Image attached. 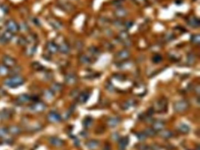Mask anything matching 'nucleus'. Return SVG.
Segmentation results:
<instances>
[{
	"label": "nucleus",
	"mask_w": 200,
	"mask_h": 150,
	"mask_svg": "<svg viewBox=\"0 0 200 150\" xmlns=\"http://www.w3.org/2000/svg\"><path fill=\"white\" fill-rule=\"evenodd\" d=\"M61 8H62L63 10H65L66 11H70L72 10V6L70 5V4L68 3H63L61 4Z\"/></svg>",
	"instance_id": "35"
},
{
	"label": "nucleus",
	"mask_w": 200,
	"mask_h": 150,
	"mask_svg": "<svg viewBox=\"0 0 200 150\" xmlns=\"http://www.w3.org/2000/svg\"><path fill=\"white\" fill-rule=\"evenodd\" d=\"M31 109L32 111L35 112L40 113L44 111V110H45L46 105L45 104V103H44L43 102L39 101V102L35 103V104L32 105V106L31 107Z\"/></svg>",
	"instance_id": "7"
},
{
	"label": "nucleus",
	"mask_w": 200,
	"mask_h": 150,
	"mask_svg": "<svg viewBox=\"0 0 200 150\" xmlns=\"http://www.w3.org/2000/svg\"><path fill=\"white\" fill-rule=\"evenodd\" d=\"M128 56H129V53H128V52L126 51V50H123V51L120 52L118 54L119 58L121 59H125L127 58Z\"/></svg>",
	"instance_id": "31"
},
{
	"label": "nucleus",
	"mask_w": 200,
	"mask_h": 150,
	"mask_svg": "<svg viewBox=\"0 0 200 150\" xmlns=\"http://www.w3.org/2000/svg\"><path fill=\"white\" fill-rule=\"evenodd\" d=\"M37 51V47L34 45L31 46L26 48L25 50V54L28 56H32Z\"/></svg>",
	"instance_id": "22"
},
{
	"label": "nucleus",
	"mask_w": 200,
	"mask_h": 150,
	"mask_svg": "<svg viewBox=\"0 0 200 150\" xmlns=\"http://www.w3.org/2000/svg\"><path fill=\"white\" fill-rule=\"evenodd\" d=\"M46 49L52 54H55L58 51V46L54 42H48L46 44Z\"/></svg>",
	"instance_id": "9"
},
{
	"label": "nucleus",
	"mask_w": 200,
	"mask_h": 150,
	"mask_svg": "<svg viewBox=\"0 0 200 150\" xmlns=\"http://www.w3.org/2000/svg\"><path fill=\"white\" fill-rule=\"evenodd\" d=\"M112 138L113 140H118L119 139V135L117 133H113L112 135Z\"/></svg>",
	"instance_id": "43"
},
{
	"label": "nucleus",
	"mask_w": 200,
	"mask_h": 150,
	"mask_svg": "<svg viewBox=\"0 0 200 150\" xmlns=\"http://www.w3.org/2000/svg\"><path fill=\"white\" fill-rule=\"evenodd\" d=\"M93 124V118L91 117H86L85 120H83V124L84 126L86 128L90 127L92 124Z\"/></svg>",
	"instance_id": "29"
},
{
	"label": "nucleus",
	"mask_w": 200,
	"mask_h": 150,
	"mask_svg": "<svg viewBox=\"0 0 200 150\" xmlns=\"http://www.w3.org/2000/svg\"><path fill=\"white\" fill-rule=\"evenodd\" d=\"M167 101L165 99L159 100L155 106V109L159 112L164 111L167 109Z\"/></svg>",
	"instance_id": "6"
},
{
	"label": "nucleus",
	"mask_w": 200,
	"mask_h": 150,
	"mask_svg": "<svg viewBox=\"0 0 200 150\" xmlns=\"http://www.w3.org/2000/svg\"><path fill=\"white\" fill-rule=\"evenodd\" d=\"M165 126V124L163 121L157 120L153 123L152 127L155 131H159L161 130H163Z\"/></svg>",
	"instance_id": "11"
},
{
	"label": "nucleus",
	"mask_w": 200,
	"mask_h": 150,
	"mask_svg": "<svg viewBox=\"0 0 200 150\" xmlns=\"http://www.w3.org/2000/svg\"><path fill=\"white\" fill-rule=\"evenodd\" d=\"M65 81L69 85H73L76 82L77 78L74 74L69 73L65 76Z\"/></svg>",
	"instance_id": "14"
},
{
	"label": "nucleus",
	"mask_w": 200,
	"mask_h": 150,
	"mask_svg": "<svg viewBox=\"0 0 200 150\" xmlns=\"http://www.w3.org/2000/svg\"><path fill=\"white\" fill-rule=\"evenodd\" d=\"M144 134H146V136L147 137H154L155 135H156V131L153 129H151V128H147V129H145L144 131Z\"/></svg>",
	"instance_id": "25"
},
{
	"label": "nucleus",
	"mask_w": 200,
	"mask_h": 150,
	"mask_svg": "<svg viewBox=\"0 0 200 150\" xmlns=\"http://www.w3.org/2000/svg\"><path fill=\"white\" fill-rule=\"evenodd\" d=\"M160 148L159 146H158L157 145H153V147L151 148V150H159Z\"/></svg>",
	"instance_id": "47"
},
{
	"label": "nucleus",
	"mask_w": 200,
	"mask_h": 150,
	"mask_svg": "<svg viewBox=\"0 0 200 150\" xmlns=\"http://www.w3.org/2000/svg\"><path fill=\"white\" fill-rule=\"evenodd\" d=\"M134 101H133L132 100H129L126 101V103H124V104L122 106V107L124 108V109H128V108H130V107L133 106L134 105Z\"/></svg>",
	"instance_id": "32"
},
{
	"label": "nucleus",
	"mask_w": 200,
	"mask_h": 150,
	"mask_svg": "<svg viewBox=\"0 0 200 150\" xmlns=\"http://www.w3.org/2000/svg\"><path fill=\"white\" fill-rule=\"evenodd\" d=\"M30 99H31L30 96L28 95V94H22L18 96L17 100L19 103H24L27 102V101H28L29 100H30Z\"/></svg>",
	"instance_id": "23"
},
{
	"label": "nucleus",
	"mask_w": 200,
	"mask_h": 150,
	"mask_svg": "<svg viewBox=\"0 0 200 150\" xmlns=\"http://www.w3.org/2000/svg\"><path fill=\"white\" fill-rule=\"evenodd\" d=\"M6 27L7 28V30L10 31L13 34L16 33L19 29V26L18 25V24L13 19H9L6 21Z\"/></svg>",
	"instance_id": "3"
},
{
	"label": "nucleus",
	"mask_w": 200,
	"mask_h": 150,
	"mask_svg": "<svg viewBox=\"0 0 200 150\" xmlns=\"http://www.w3.org/2000/svg\"><path fill=\"white\" fill-rule=\"evenodd\" d=\"M21 70L22 69L20 66H15L12 67V69L10 70L9 73L12 75V76H17V75H18L19 73L21 72Z\"/></svg>",
	"instance_id": "26"
},
{
	"label": "nucleus",
	"mask_w": 200,
	"mask_h": 150,
	"mask_svg": "<svg viewBox=\"0 0 200 150\" xmlns=\"http://www.w3.org/2000/svg\"><path fill=\"white\" fill-rule=\"evenodd\" d=\"M9 69L4 65H0V76H5L9 73Z\"/></svg>",
	"instance_id": "28"
},
{
	"label": "nucleus",
	"mask_w": 200,
	"mask_h": 150,
	"mask_svg": "<svg viewBox=\"0 0 200 150\" xmlns=\"http://www.w3.org/2000/svg\"><path fill=\"white\" fill-rule=\"evenodd\" d=\"M32 68L34 70H37V71H41L44 69V66L41 65V63L37 62H35L32 63Z\"/></svg>",
	"instance_id": "30"
},
{
	"label": "nucleus",
	"mask_w": 200,
	"mask_h": 150,
	"mask_svg": "<svg viewBox=\"0 0 200 150\" xmlns=\"http://www.w3.org/2000/svg\"><path fill=\"white\" fill-rule=\"evenodd\" d=\"M128 142V139L127 137H123L120 138L119 142V147L120 149L124 150L127 146Z\"/></svg>",
	"instance_id": "19"
},
{
	"label": "nucleus",
	"mask_w": 200,
	"mask_h": 150,
	"mask_svg": "<svg viewBox=\"0 0 200 150\" xmlns=\"http://www.w3.org/2000/svg\"><path fill=\"white\" fill-rule=\"evenodd\" d=\"M139 150H151V148L147 145H140Z\"/></svg>",
	"instance_id": "41"
},
{
	"label": "nucleus",
	"mask_w": 200,
	"mask_h": 150,
	"mask_svg": "<svg viewBox=\"0 0 200 150\" xmlns=\"http://www.w3.org/2000/svg\"><path fill=\"white\" fill-rule=\"evenodd\" d=\"M11 117V113L8 110H3L0 112V118L2 120H7Z\"/></svg>",
	"instance_id": "24"
},
{
	"label": "nucleus",
	"mask_w": 200,
	"mask_h": 150,
	"mask_svg": "<svg viewBox=\"0 0 200 150\" xmlns=\"http://www.w3.org/2000/svg\"><path fill=\"white\" fill-rule=\"evenodd\" d=\"M189 103L185 100H180L175 102L174 104V109L176 112H183L188 109Z\"/></svg>",
	"instance_id": "2"
},
{
	"label": "nucleus",
	"mask_w": 200,
	"mask_h": 150,
	"mask_svg": "<svg viewBox=\"0 0 200 150\" xmlns=\"http://www.w3.org/2000/svg\"><path fill=\"white\" fill-rule=\"evenodd\" d=\"M13 36H14V34L10 31L6 30L3 33L1 37H0V41L1 42V43H8L12 40Z\"/></svg>",
	"instance_id": "5"
},
{
	"label": "nucleus",
	"mask_w": 200,
	"mask_h": 150,
	"mask_svg": "<svg viewBox=\"0 0 200 150\" xmlns=\"http://www.w3.org/2000/svg\"><path fill=\"white\" fill-rule=\"evenodd\" d=\"M120 123V119L119 117H110L108 120L107 124L110 127H116Z\"/></svg>",
	"instance_id": "13"
},
{
	"label": "nucleus",
	"mask_w": 200,
	"mask_h": 150,
	"mask_svg": "<svg viewBox=\"0 0 200 150\" xmlns=\"http://www.w3.org/2000/svg\"><path fill=\"white\" fill-rule=\"evenodd\" d=\"M80 61L83 64H88L90 63V59L86 55H82L80 58Z\"/></svg>",
	"instance_id": "36"
},
{
	"label": "nucleus",
	"mask_w": 200,
	"mask_h": 150,
	"mask_svg": "<svg viewBox=\"0 0 200 150\" xmlns=\"http://www.w3.org/2000/svg\"><path fill=\"white\" fill-rule=\"evenodd\" d=\"M195 150H199V147H198H198H197V149H195Z\"/></svg>",
	"instance_id": "49"
},
{
	"label": "nucleus",
	"mask_w": 200,
	"mask_h": 150,
	"mask_svg": "<svg viewBox=\"0 0 200 150\" xmlns=\"http://www.w3.org/2000/svg\"><path fill=\"white\" fill-rule=\"evenodd\" d=\"M58 46V50H59L62 54H68L70 51V47L67 43L63 42L60 43Z\"/></svg>",
	"instance_id": "12"
},
{
	"label": "nucleus",
	"mask_w": 200,
	"mask_h": 150,
	"mask_svg": "<svg viewBox=\"0 0 200 150\" xmlns=\"http://www.w3.org/2000/svg\"><path fill=\"white\" fill-rule=\"evenodd\" d=\"M159 135L162 138L168 139L172 137L173 133L171 131H170V130H161L160 131H159Z\"/></svg>",
	"instance_id": "18"
},
{
	"label": "nucleus",
	"mask_w": 200,
	"mask_h": 150,
	"mask_svg": "<svg viewBox=\"0 0 200 150\" xmlns=\"http://www.w3.org/2000/svg\"><path fill=\"white\" fill-rule=\"evenodd\" d=\"M71 95H72V96L73 97V98H75V97L79 95V91H77V90H73V91H72V93H71Z\"/></svg>",
	"instance_id": "45"
},
{
	"label": "nucleus",
	"mask_w": 200,
	"mask_h": 150,
	"mask_svg": "<svg viewBox=\"0 0 200 150\" xmlns=\"http://www.w3.org/2000/svg\"><path fill=\"white\" fill-rule=\"evenodd\" d=\"M189 24H190V25H191L192 26H194V27H197L199 25V20L196 18H191L190 19V21H189Z\"/></svg>",
	"instance_id": "34"
},
{
	"label": "nucleus",
	"mask_w": 200,
	"mask_h": 150,
	"mask_svg": "<svg viewBox=\"0 0 200 150\" xmlns=\"http://www.w3.org/2000/svg\"><path fill=\"white\" fill-rule=\"evenodd\" d=\"M120 36L122 39H124L127 38V37L128 36V34H127V32H121Z\"/></svg>",
	"instance_id": "44"
},
{
	"label": "nucleus",
	"mask_w": 200,
	"mask_h": 150,
	"mask_svg": "<svg viewBox=\"0 0 200 150\" xmlns=\"http://www.w3.org/2000/svg\"><path fill=\"white\" fill-rule=\"evenodd\" d=\"M8 133V130L6 129L5 128L0 127V138L5 137Z\"/></svg>",
	"instance_id": "38"
},
{
	"label": "nucleus",
	"mask_w": 200,
	"mask_h": 150,
	"mask_svg": "<svg viewBox=\"0 0 200 150\" xmlns=\"http://www.w3.org/2000/svg\"><path fill=\"white\" fill-rule=\"evenodd\" d=\"M49 141L51 144L54 145V146L57 147H62L64 144L63 140L58 137H52L49 138Z\"/></svg>",
	"instance_id": "10"
},
{
	"label": "nucleus",
	"mask_w": 200,
	"mask_h": 150,
	"mask_svg": "<svg viewBox=\"0 0 200 150\" xmlns=\"http://www.w3.org/2000/svg\"><path fill=\"white\" fill-rule=\"evenodd\" d=\"M49 23L55 29H60L62 28V24L59 21L55 19H51L49 20Z\"/></svg>",
	"instance_id": "17"
},
{
	"label": "nucleus",
	"mask_w": 200,
	"mask_h": 150,
	"mask_svg": "<svg viewBox=\"0 0 200 150\" xmlns=\"http://www.w3.org/2000/svg\"><path fill=\"white\" fill-rule=\"evenodd\" d=\"M8 133H11L13 135H17L21 133V129L20 128L16 125H12L8 128L7 129Z\"/></svg>",
	"instance_id": "20"
},
{
	"label": "nucleus",
	"mask_w": 200,
	"mask_h": 150,
	"mask_svg": "<svg viewBox=\"0 0 200 150\" xmlns=\"http://www.w3.org/2000/svg\"><path fill=\"white\" fill-rule=\"evenodd\" d=\"M161 57L160 56H159V55H157V56H155L153 58V61L155 63H159L161 61Z\"/></svg>",
	"instance_id": "42"
},
{
	"label": "nucleus",
	"mask_w": 200,
	"mask_h": 150,
	"mask_svg": "<svg viewBox=\"0 0 200 150\" xmlns=\"http://www.w3.org/2000/svg\"><path fill=\"white\" fill-rule=\"evenodd\" d=\"M44 96H45L46 98L51 99L54 96V92L51 90H46L44 91Z\"/></svg>",
	"instance_id": "33"
},
{
	"label": "nucleus",
	"mask_w": 200,
	"mask_h": 150,
	"mask_svg": "<svg viewBox=\"0 0 200 150\" xmlns=\"http://www.w3.org/2000/svg\"><path fill=\"white\" fill-rule=\"evenodd\" d=\"M89 98V93L88 92H83L79 95L78 101L79 103L83 104L87 101Z\"/></svg>",
	"instance_id": "16"
},
{
	"label": "nucleus",
	"mask_w": 200,
	"mask_h": 150,
	"mask_svg": "<svg viewBox=\"0 0 200 150\" xmlns=\"http://www.w3.org/2000/svg\"><path fill=\"white\" fill-rule=\"evenodd\" d=\"M21 29H23V31H26V30H28V29L27 25H26V24H25V23L22 24V25H21Z\"/></svg>",
	"instance_id": "46"
},
{
	"label": "nucleus",
	"mask_w": 200,
	"mask_h": 150,
	"mask_svg": "<svg viewBox=\"0 0 200 150\" xmlns=\"http://www.w3.org/2000/svg\"><path fill=\"white\" fill-rule=\"evenodd\" d=\"M5 95V92L3 89H0V96H3Z\"/></svg>",
	"instance_id": "48"
},
{
	"label": "nucleus",
	"mask_w": 200,
	"mask_h": 150,
	"mask_svg": "<svg viewBox=\"0 0 200 150\" xmlns=\"http://www.w3.org/2000/svg\"><path fill=\"white\" fill-rule=\"evenodd\" d=\"M48 120L52 123H58L61 120V116L56 112L51 111L48 114Z\"/></svg>",
	"instance_id": "8"
},
{
	"label": "nucleus",
	"mask_w": 200,
	"mask_h": 150,
	"mask_svg": "<svg viewBox=\"0 0 200 150\" xmlns=\"http://www.w3.org/2000/svg\"><path fill=\"white\" fill-rule=\"evenodd\" d=\"M62 85L58 83H55L51 86V90L53 92H58L62 89Z\"/></svg>",
	"instance_id": "27"
},
{
	"label": "nucleus",
	"mask_w": 200,
	"mask_h": 150,
	"mask_svg": "<svg viewBox=\"0 0 200 150\" xmlns=\"http://www.w3.org/2000/svg\"><path fill=\"white\" fill-rule=\"evenodd\" d=\"M126 11L123 9H119L116 12V15L118 17H124L126 15Z\"/></svg>",
	"instance_id": "37"
},
{
	"label": "nucleus",
	"mask_w": 200,
	"mask_h": 150,
	"mask_svg": "<svg viewBox=\"0 0 200 150\" xmlns=\"http://www.w3.org/2000/svg\"><path fill=\"white\" fill-rule=\"evenodd\" d=\"M24 81L25 80L23 77L17 75V76H13L10 78L6 79L4 81V84L6 86L10 88H15L23 85Z\"/></svg>",
	"instance_id": "1"
},
{
	"label": "nucleus",
	"mask_w": 200,
	"mask_h": 150,
	"mask_svg": "<svg viewBox=\"0 0 200 150\" xmlns=\"http://www.w3.org/2000/svg\"><path fill=\"white\" fill-rule=\"evenodd\" d=\"M178 130L183 134H187L190 132V129L188 125L181 123L178 126Z\"/></svg>",
	"instance_id": "21"
},
{
	"label": "nucleus",
	"mask_w": 200,
	"mask_h": 150,
	"mask_svg": "<svg viewBox=\"0 0 200 150\" xmlns=\"http://www.w3.org/2000/svg\"><path fill=\"white\" fill-rule=\"evenodd\" d=\"M137 137L140 141H144L147 138V136L144 133H139L137 134Z\"/></svg>",
	"instance_id": "40"
},
{
	"label": "nucleus",
	"mask_w": 200,
	"mask_h": 150,
	"mask_svg": "<svg viewBox=\"0 0 200 150\" xmlns=\"http://www.w3.org/2000/svg\"><path fill=\"white\" fill-rule=\"evenodd\" d=\"M18 43L20 45L25 46L28 43V41L26 38H24V37H21L18 39Z\"/></svg>",
	"instance_id": "39"
},
{
	"label": "nucleus",
	"mask_w": 200,
	"mask_h": 150,
	"mask_svg": "<svg viewBox=\"0 0 200 150\" xmlns=\"http://www.w3.org/2000/svg\"><path fill=\"white\" fill-rule=\"evenodd\" d=\"M88 148L91 150L96 149L99 146V142L97 140H90L86 143Z\"/></svg>",
	"instance_id": "15"
},
{
	"label": "nucleus",
	"mask_w": 200,
	"mask_h": 150,
	"mask_svg": "<svg viewBox=\"0 0 200 150\" xmlns=\"http://www.w3.org/2000/svg\"><path fill=\"white\" fill-rule=\"evenodd\" d=\"M4 65L8 68H12L16 65V61L14 58L10 56L5 55L3 58Z\"/></svg>",
	"instance_id": "4"
}]
</instances>
